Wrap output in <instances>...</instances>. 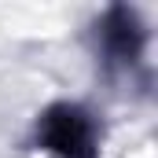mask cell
<instances>
[{
    "label": "cell",
    "mask_w": 158,
    "mask_h": 158,
    "mask_svg": "<svg viewBox=\"0 0 158 158\" xmlns=\"http://www.w3.org/2000/svg\"><path fill=\"white\" fill-rule=\"evenodd\" d=\"M110 48L121 59L136 55V48H140V30H136V19L129 11H114L110 15Z\"/></svg>",
    "instance_id": "cell-2"
},
{
    "label": "cell",
    "mask_w": 158,
    "mask_h": 158,
    "mask_svg": "<svg viewBox=\"0 0 158 158\" xmlns=\"http://www.w3.org/2000/svg\"><path fill=\"white\" fill-rule=\"evenodd\" d=\"M40 143L59 158H92V125L77 107H52L40 121Z\"/></svg>",
    "instance_id": "cell-1"
}]
</instances>
